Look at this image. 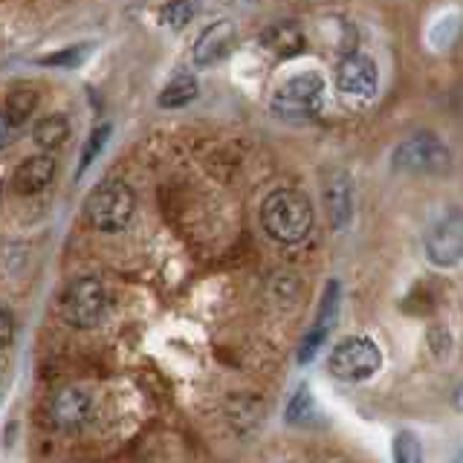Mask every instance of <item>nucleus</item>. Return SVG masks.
Segmentation results:
<instances>
[{
	"label": "nucleus",
	"instance_id": "f257e3e1",
	"mask_svg": "<svg viewBox=\"0 0 463 463\" xmlns=\"http://www.w3.org/2000/svg\"><path fill=\"white\" fill-rule=\"evenodd\" d=\"M260 226L279 243H301L313 229V206L296 188H279L260 206Z\"/></svg>",
	"mask_w": 463,
	"mask_h": 463
},
{
	"label": "nucleus",
	"instance_id": "f03ea898",
	"mask_svg": "<svg viewBox=\"0 0 463 463\" xmlns=\"http://www.w3.org/2000/svg\"><path fill=\"white\" fill-rule=\"evenodd\" d=\"M134 192L122 180L99 183L84 203V214L99 232H122L134 217Z\"/></svg>",
	"mask_w": 463,
	"mask_h": 463
},
{
	"label": "nucleus",
	"instance_id": "7ed1b4c3",
	"mask_svg": "<svg viewBox=\"0 0 463 463\" xmlns=\"http://www.w3.org/2000/svg\"><path fill=\"white\" fill-rule=\"evenodd\" d=\"M325 101V81L316 72H304V76H296L284 81L279 90H275L269 108L275 116L281 119H310V116L318 113Z\"/></svg>",
	"mask_w": 463,
	"mask_h": 463
},
{
	"label": "nucleus",
	"instance_id": "20e7f679",
	"mask_svg": "<svg viewBox=\"0 0 463 463\" xmlns=\"http://www.w3.org/2000/svg\"><path fill=\"white\" fill-rule=\"evenodd\" d=\"M61 318L72 327H93L108 310V293L99 279H76L58 301Z\"/></svg>",
	"mask_w": 463,
	"mask_h": 463
},
{
	"label": "nucleus",
	"instance_id": "39448f33",
	"mask_svg": "<svg viewBox=\"0 0 463 463\" xmlns=\"http://www.w3.org/2000/svg\"><path fill=\"white\" fill-rule=\"evenodd\" d=\"M391 163L397 171L409 174H446L452 168V151L434 134H417L397 145Z\"/></svg>",
	"mask_w": 463,
	"mask_h": 463
},
{
	"label": "nucleus",
	"instance_id": "423d86ee",
	"mask_svg": "<svg viewBox=\"0 0 463 463\" xmlns=\"http://www.w3.org/2000/svg\"><path fill=\"white\" fill-rule=\"evenodd\" d=\"M383 365V354L376 342L365 339V336H347L342 339L330 354V371L333 376L347 383H359L368 380Z\"/></svg>",
	"mask_w": 463,
	"mask_h": 463
},
{
	"label": "nucleus",
	"instance_id": "0eeeda50",
	"mask_svg": "<svg viewBox=\"0 0 463 463\" xmlns=\"http://www.w3.org/2000/svg\"><path fill=\"white\" fill-rule=\"evenodd\" d=\"M426 255L434 267H458L463 260V209H449L426 235Z\"/></svg>",
	"mask_w": 463,
	"mask_h": 463
},
{
	"label": "nucleus",
	"instance_id": "6e6552de",
	"mask_svg": "<svg viewBox=\"0 0 463 463\" xmlns=\"http://www.w3.org/2000/svg\"><path fill=\"white\" fill-rule=\"evenodd\" d=\"M376 81H380V72L376 64L368 55L351 52L345 55L339 67H336V87L345 96H356V99H368L376 93Z\"/></svg>",
	"mask_w": 463,
	"mask_h": 463
},
{
	"label": "nucleus",
	"instance_id": "1a4fd4ad",
	"mask_svg": "<svg viewBox=\"0 0 463 463\" xmlns=\"http://www.w3.org/2000/svg\"><path fill=\"white\" fill-rule=\"evenodd\" d=\"M339 298H342L339 281H330L325 296H322V307H318V313H316V322L298 347V362H310L318 354V347L325 345V339L330 336V330H333V325H336V316H339Z\"/></svg>",
	"mask_w": 463,
	"mask_h": 463
},
{
	"label": "nucleus",
	"instance_id": "9d476101",
	"mask_svg": "<svg viewBox=\"0 0 463 463\" xmlns=\"http://www.w3.org/2000/svg\"><path fill=\"white\" fill-rule=\"evenodd\" d=\"M325 203L333 229H345L354 214V185L342 168H333L325 180Z\"/></svg>",
	"mask_w": 463,
	"mask_h": 463
},
{
	"label": "nucleus",
	"instance_id": "9b49d317",
	"mask_svg": "<svg viewBox=\"0 0 463 463\" xmlns=\"http://www.w3.org/2000/svg\"><path fill=\"white\" fill-rule=\"evenodd\" d=\"M52 174H55V159L50 154H38V156H26L24 163L14 168L12 174V192L14 194H38L41 188H47L50 180H52Z\"/></svg>",
	"mask_w": 463,
	"mask_h": 463
},
{
	"label": "nucleus",
	"instance_id": "f8f14e48",
	"mask_svg": "<svg viewBox=\"0 0 463 463\" xmlns=\"http://www.w3.org/2000/svg\"><path fill=\"white\" fill-rule=\"evenodd\" d=\"M235 47V24L232 21H214L206 33H203L194 43V64L197 67H212Z\"/></svg>",
	"mask_w": 463,
	"mask_h": 463
},
{
	"label": "nucleus",
	"instance_id": "ddd939ff",
	"mask_svg": "<svg viewBox=\"0 0 463 463\" xmlns=\"http://www.w3.org/2000/svg\"><path fill=\"white\" fill-rule=\"evenodd\" d=\"M90 411V400L81 391H61L52 402V420L58 426H79Z\"/></svg>",
	"mask_w": 463,
	"mask_h": 463
},
{
	"label": "nucleus",
	"instance_id": "4468645a",
	"mask_svg": "<svg viewBox=\"0 0 463 463\" xmlns=\"http://www.w3.org/2000/svg\"><path fill=\"white\" fill-rule=\"evenodd\" d=\"M264 47L275 55H296L304 47V35L293 21H281L264 33Z\"/></svg>",
	"mask_w": 463,
	"mask_h": 463
},
{
	"label": "nucleus",
	"instance_id": "2eb2a0df",
	"mask_svg": "<svg viewBox=\"0 0 463 463\" xmlns=\"http://www.w3.org/2000/svg\"><path fill=\"white\" fill-rule=\"evenodd\" d=\"M33 137H35V145H38V148H43V151H55L58 145H64V139L70 137V122H67V116H64V113H50V116H43V119L35 125Z\"/></svg>",
	"mask_w": 463,
	"mask_h": 463
},
{
	"label": "nucleus",
	"instance_id": "dca6fc26",
	"mask_svg": "<svg viewBox=\"0 0 463 463\" xmlns=\"http://www.w3.org/2000/svg\"><path fill=\"white\" fill-rule=\"evenodd\" d=\"M38 108V93L29 84H18L12 87V93L6 99V119L9 125H21L26 116H33V110Z\"/></svg>",
	"mask_w": 463,
	"mask_h": 463
},
{
	"label": "nucleus",
	"instance_id": "f3484780",
	"mask_svg": "<svg viewBox=\"0 0 463 463\" xmlns=\"http://www.w3.org/2000/svg\"><path fill=\"white\" fill-rule=\"evenodd\" d=\"M194 99H197V81L192 76H177L163 87V93H159V105L163 108H183Z\"/></svg>",
	"mask_w": 463,
	"mask_h": 463
},
{
	"label": "nucleus",
	"instance_id": "a211bd4d",
	"mask_svg": "<svg viewBox=\"0 0 463 463\" xmlns=\"http://www.w3.org/2000/svg\"><path fill=\"white\" fill-rule=\"evenodd\" d=\"M110 139V125L108 122H101L93 128V134L84 139V148H81V156H79V171H76V177H81V174L93 165V159L101 154V148L108 145Z\"/></svg>",
	"mask_w": 463,
	"mask_h": 463
},
{
	"label": "nucleus",
	"instance_id": "6ab92c4d",
	"mask_svg": "<svg viewBox=\"0 0 463 463\" xmlns=\"http://www.w3.org/2000/svg\"><path fill=\"white\" fill-rule=\"evenodd\" d=\"M394 463H423V446L411 431H400L394 438Z\"/></svg>",
	"mask_w": 463,
	"mask_h": 463
},
{
	"label": "nucleus",
	"instance_id": "aec40b11",
	"mask_svg": "<svg viewBox=\"0 0 463 463\" xmlns=\"http://www.w3.org/2000/svg\"><path fill=\"white\" fill-rule=\"evenodd\" d=\"M313 414V400H310V391L307 388H298V394L289 400L287 405V420L289 423H301Z\"/></svg>",
	"mask_w": 463,
	"mask_h": 463
},
{
	"label": "nucleus",
	"instance_id": "412c9836",
	"mask_svg": "<svg viewBox=\"0 0 463 463\" xmlns=\"http://www.w3.org/2000/svg\"><path fill=\"white\" fill-rule=\"evenodd\" d=\"M192 14H194V6L192 4H171V6H165V21L174 29H183L188 21H192Z\"/></svg>",
	"mask_w": 463,
	"mask_h": 463
},
{
	"label": "nucleus",
	"instance_id": "4be33fe9",
	"mask_svg": "<svg viewBox=\"0 0 463 463\" xmlns=\"http://www.w3.org/2000/svg\"><path fill=\"white\" fill-rule=\"evenodd\" d=\"M84 52H87L84 47H72V50H67V52L47 55V58H43V64H61V67H72V64H79V61H81V55H84Z\"/></svg>",
	"mask_w": 463,
	"mask_h": 463
},
{
	"label": "nucleus",
	"instance_id": "5701e85b",
	"mask_svg": "<svg viewBox=\"0 0 463 463\" xmlns=\"http://www.w3.org/2000/svg\"><path fill=\"white\" fill-rule=\"evenodd\" d=\"M9 342H12V316L0 307V351L9 347Z\"/></svg>",
	"mask_w": 463,
	"mask_h": 463
},
{
	"label": "nucleus",
	"instance_id": "b1692460",
	"mask_svg": "<svg viewBox=\"0 0 463 463\" xmlns=\"http://www.w3.org/2000/svg\"><path fill=\"white\" fill-rule=\"evenodd\" d=\"M14 139V128L9 125V119L4 113H0V148H6V145Z\"/></svg>",
	"mask_w": 463,
	"mask_h": 463
}]
</instances>
